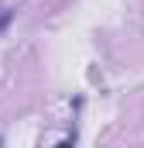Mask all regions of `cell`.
<instances>
[{
    "instance_id": "6da1fadb",
    "label": "cell",
    "mask_w": 144,
    "mask_h": 148,
    "mask_svg": "<svg viewBox=\"0 0 144 148\" xmlns=\"http://www.w3.org/2000/svg\"><path fill=\"white\" fill-rule=\"evenodd\" d=\"M10 17H14V10H10L7 3H0V35L7 31V24H10Z\"/></svg>"
}]
</instances>
